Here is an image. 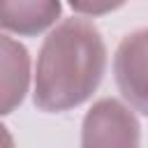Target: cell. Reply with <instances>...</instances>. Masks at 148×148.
<instances>
[{"instance_id": "6da1fadb", "label": "cell", "mask_w": 148, "mask_h": 148, "mask_svg": "<svg viewBox=\"0 0 148 148\" xmlns=\"http://www.w3.org/2000/svg\"><path fill=\"white\" fill-rule=\"evenodd\" d=\"M106 44L92 18L69 16L44 37L37 62L32 102L39 111L60 113L81 106L99 88L106 72Z\"/></svg>"}, {"instance_id": "7a4b0ae2", "label": "cell", "mask_w": 148, "mask_h": 148, "mask_svg": "<svg viewBox=\"0 0 148 148\" xmlns=\"http://www.w3.org/2000/svg\"><path fill=\"white\" fill-rule=\"evenodd\" d=\"M81 148H141V125L136 113L123 99H97L83 116Z\"/></svg>"}, {"instance_id": "3957f363", "label": "cell", "mask_w": 148, "mask_h": 148, "mask_svg": "<svg viewBox=\"0 0 148 148\" xmlns=\"http://www.w3.org/2000/svg\"><path fill=\"white\" fill-rule=\"evenodd\" d=\"M113 79L123 102L148 116V28L132 30L113 53Z\"/></svg>"}, {"instance_id": "277c9868", "label": "cell", "mask_w": 148, "mask_h": 148, "mask_svg": "<svg viewBox=\"0 0 148 148\" xmlns=\"http://www.w3.org/2000/svg\"><path fill=\"white\" fill-rule=\"evenodd\" d=\"M30 76L28 49L7 32H0V116L21 106L30 88Z\"/></svg>"}, {"instance_id": "5b68a950", "label": "cell", "mask_w": 148, "mask_h": 148, "mask_svg": "<svg viewBox=\"0 0 148 148\" xmlns=\"http://www.w3.org/2000/svg\"><path fill=\"white\" fill-rule=\"evenodd\" d=\"M62 14L58 0H0V32L35 37L51 30Z\"/></svg>"}, {"instance_id": "8992f818", "label": "cell", "mask_w": 148, "mask_h": 148, "mask_svg": "<svg viewBox=\"0 0 148 148\" xmlns=\"http://www.w3.org/2000/svg\"><path fill=\"white\" fill-rule=\"evenodd\" d=\"M69 7H72V12H74L76 16H83V18H95V16H102V14H106V12H116V9H120V5H111V2H106V5H95V2H72Z\"/></svg>"}, {"instance_id": "52a82bcc", "label": "cell", "mask_w": 148, "mask_h": 148, "mask_svg": "<svg viewBox=\"0 0 148 148\" xmlns=\"http://www.w3.org/2000/svg\"><path fill=\"white\" fill-rule=\"evenodd\" d=\"M0 148H16L14 146V136L9 134V130L0 123Z\"/></svg>"}]
</instances>
